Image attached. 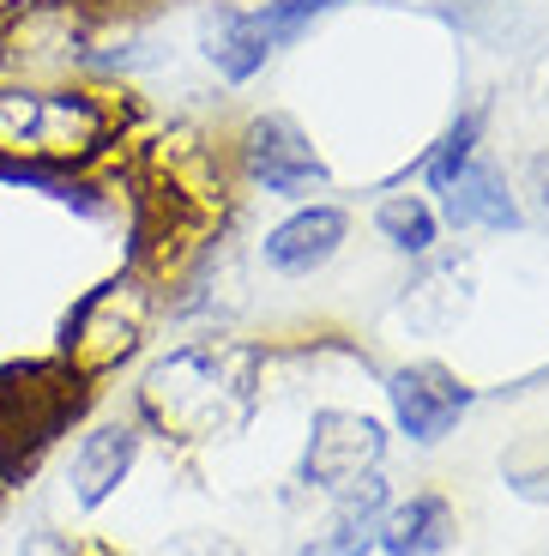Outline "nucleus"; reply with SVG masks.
Returning <instances> with one entry per match:
<instances>
[{
	"instance_id": "f257e3e1",
	"label": "nucleus",
	"mask_w": 549,
	"mask_h": 556,
	"mask_svg": "<svg viewBox=\"0 0 549 556\" xmlns=\"http://www.w3.org/2000/svg\"><path fill=\"white\" fill-rule=\"evenodd\" d=\"M127 134H133V103L122 85L0 73V181L49 194L61 176L110 169Z\"/></svg>"
},
{
	"instance_id": "f03ea898",
	"label": "nucleus",
	"mask_w": 549,
	"mask_h": 556,
	"mask_svg": "<svg viewBox=\"0 0 549 556\" xmlns=\"http://www.w3.org/2000/svg\"><path fill=\"white\" fill-rule=\"evenodd\" d=\"M266 345L235 333H200L157 351L133 381L139 430L164 447L200 454V447L235 442L266 405Z\"/></svg>"
},
{
	"instance_id": "7ed1b4c3",
	"label": "nucleus",
	"mask_w": 549,
	"mask_h": 556,
	"mask_svg": "<svg viewBox=\"0 0 549 556\" xmlns=\"http://www.w3.org/2000/svg\"><path fill=\"white\" fill-rule=\"evenodd\" d=\"M164 296L169 285L139 261H122L110 278H97L91 291L61 315V339H55V357L67 369H79L85 381H110L115 369L145 351L152 327L164 320Z\"/></svg>"
},
{
	"instance_id": "20e7f679",
	"label": "nucleus",
	"mask_w": 549,
	"mask_h": 556,
	"mask_svg": "<svg viewBox=\"0 0 549 556\" xmlns=\"http://www.w3.org/2000/svg\"><path fill=\"white\" fill-rule=\"evenodd\" d=\"M357 0H212L200 13V61L212 67V79L242 91L254 85L278 55H290L308 30H320L327 18H339Z\"/></svg>"
},
{
	"instance_id": "39448f33",
	"label": "nucleus",
	"mask_w": 549,
	"mask_h": 556,
	"mask_svg": "<svg viewBox=\"0 0 549 556\" xmlns=\"http://www.w3.org/2000/svg\"><path fill=\"white\" fill-rule=\"evenodd\" d=\"M85 405H91V381L61 357L7 363L0 369V472L13 484L30 478L37 459L85 417Z\"/></svg>"
},
{
	"instance_id": "423d86ee",
	"label": "nucleus",
	"mask_w": 549,
	"mask_h": 556,
	"mask_svg": "<svg viewBox=\"0 0 549 556\" xmlns=\"http://www.w3.org/2000/svg\"><path fill=\"white\" fill-rule=\"evenodd\" d=\"M103 0H13L0 7V73L7 79H85L103 30Z\"/></svg>"
},
{
	"instance_id": "0eeeda50",
	"label": "nucleus",
	"mask_w": 549,
	"mask_h": 556,
	"mask_svg": "<svg viewBox=\"0 0 549 556\" xmlns=\"http://www.w3.org/2000/svg\"><path fill=\"white\" fill-rule=\"evenodd\" d=\"M224 146H230L235 188H247V194L296 206V200H315L332 188V164L320 152V139L290 110H254Z\"/></svg>"
},
{
	"instance_id": "6e6552de",
	"label": "nucleus",
	"mask_w": 549,
	"mask_h": 556,
	"mask_svg": "<svg viewBox=\"0 0 549 556\" xmlns=\"http://www.w3.org/2000/svg\"><path fill=\"white\" fill-rule=\"evenodd\" d=\"M386 447H393V430H386L374 412H362V405H320V412L308 417L303 459H296V484H303L308 496L332 502L344 484L381 472Z\"/></svg>"
},
{
	"instance_id": "1a4fd4ad",
	"label": "nucleus",
	"mask_w": 549,
	"mask_h": 556,
	"mask_svg": "<svg viewBox=\"0 0 549 556\" xmlns=\"http://www.w3.org/2000/svg\"><path fill=\"white\" fill-rule=\"evenodd\" d=\"M381 393H386V430L405 435L411 447H441L477 405V388L435 357L393 363L381 376Z\"/></svg>"
},
{
	"instance_id": "9d476101",
	"label": "nucleus",
	"mask_w": 549,
	"mask_h": 556,
	"mask_svg": "<svg viewBox=\"0 0 549 556\" xmlns=\"http://www.w3.org/2000/svg\"><path fill=\"white\" fill-rule=\"evenodd\" d=\"M350 230H357L350 206H344V200L315 194V200H296L284 218L266 224L260 242H254V254H260V266L272 278L303 285V278H320L344 249H350Z\"/></svg>"
},
{
	"instance_id": "9b49d317",
	"label": "nucleus",
	"mask_w": 549,
	"mask_h": 556,
	"mask_svg": "<svg viewBox=\"0 0 549 556\" xmlns=\"http://www.w3.org/2000/svg\"><path fill=\"white\" fill-rule=\"evenodd\" d=\"M471 291H477V261L459 249H435L423 261H411V278L398 285L393 315L423 339L454 333L459 320L471 315Z\"/></svg>"
},
{
	"instance_id": "f8f14e48",
	"label": "nucleus",
	"mask_w": 549,
	"mask_h": 556,
	"mask_svg": "<svg viewBox=\"0 0 549 556\" xmlns=\"http://www.w3.org/2000/svg\"><path fill=\"white\" fill-rule=\"evenodd\" d=\"M139 454H145V430H139V417H103L91 430L73 442L67 454V502L79 515H97V508H110L122 496V484L133 478Z\"/></svg>"
},
{
	"instance_id": "ddd939ff",
	"label": "nucleus",
	"mask_w": 549,
	"mask_h": 556,
	"mask_svg": "<svg viewBox=\"0 0 549 556\" xmlns=\"http://www.w3.org/2000/svg\"><path fill=\"white\" fill-rule=\"evenodd\" d=\"M435 212H441L447 230H459V237H520L525 224H532L525 206H520L513 176L495 164L489 152H477L465 169H459V181L435 200Z\"/></svg>"
},
{
	"instance_id": "4468645a",
	"label": "nucleus",
	"mask_w": 549,
	"mask_h": 556,
	"mask_svg": "<svg viewBox=\"0 0 549 556\" xmlns=\"http://www.w3.org/2000/svg\"><path fill=\"white\" fill-rule=\"evenodd\" d=\"M459 544V508L441 490L393 496L374 520V556H447Z\"/></svg>"
},
{
	"instance_id": "2eb2a0df",
	"label": "nucleus",
	"mask_w": 549,
	"mask_h": 556,
	"mask_svg": "<svg viewBox=\"0 0 549 556\" xmlns=\"http://www.w3.org/2000/svg\"><path fill=\"white\" fill-rule=\"evenodd\" d=\"M477 152H489V103H459V110L447 115V127L417 152V164H405L386 188H405V181H411V188H423L429 200H441Z\"/></svg>"
},
{
	"instance_id": "dca6fc26",
	"label": "nucleus",
	"mask_w": 549,
	"mask_h": 556,
	"mask_svg": "<svg viewBox=\"0 0 549 556\" xmlns=\"http://www.w3.org/2000/svg\"><path fill=\"white\" fill-rule=\"evenodd\" d=\"M369 224H374V237H381V249L398 254V261H423V254H435L441 237H447V224H441L435 200H429L423 188H386V194L374 200Z\"/></svg>"
},
{
	"instance_id": "f3484780",
	"label": "nucleus",
	"mask_w": 549,
	"mask_h": 556,
	"mask_svg": "<svg viewBox=\"0 0 549 556\" xmlns=\"http://www.w3.org/2000/svg\"><path fill=\"white\" fill-rule=\"evenodd\" d=\"M501 484L513 490L532 508H549V435H520V442L501 454Z\"/></svg>"
},
{
	"instance_id": "a211bd4d",
	"label": "nucleus",
	"mask_w": 549,
	"mask_h": 556,
	"mask_svg": "<svg viewBox=\"0 0 549 556\" xmlns=\"http://www.w3.org/2000/svg\"><path fill=\"white\" fill-rule=\"evenodd\" d=\"M290 556H374V520H327V532Z\"/></svg>"
},
{
	"instance_id": "6ab92c4d",
	"label": "nucleus",
	"mask_w": 549,
	"mask_h": 556,
	"mask_svg": "<svg viewBox=\"0 0 549 556\" xmlns=\"http://www.w3.org/2000/svg\"><path fill=\"white\" fill-rule=\"evenodd\" d=\"M520 206H525V218L532 224H544L549 230V146H537V152H525V164H520Z\"/></svg>"
},
{
	"instance_id": "aec40b11",
	"label": "nucleus",
	"mask_w": 549,
	"mask_h": 556,
	"mask_svg": "<svg viewBox=\"0 0 549 556\" xmlns=\"http://www.w3.org/2000/svg\"><path fill=\"white\" fill-rule=\"evenodd\" d=\"M18 556H91V544L67 539V532H55V527H37L25 544H18Z\"/></svg>"
},
{
	"instance_id": "412c9836",
	"label": "nucleus",
	"mask_w": 549,
	"mask_h": 556,
	"mask_svg": "<svg viewBox=\"0 0 549 556\" xmlns=\"http://www.w3.org/2000/svg\"><path fill=\"white\" fill-rule=\"evenodd\" d=\"M152 556H242L230 539H212V532H200V539H169L164 551H152Z\"/></svg>"
},
{
	"instance_id": "4be33fe9",
	"label": "nucleus",
	"mask_w": 549,
	"mask_h": 556,
	"mask_svg": "<svg viewBox=\"0 0 549 556\" xmlns=\"http://www.w3.org/2000/svg\"><path fill=\"white\" fill-rule=\"evenodd\" d=\"M7 490H13V478H7V472H0V496H7Z\"/></svg>"
},
{
	"instance_id": "5701e85b",
	"label": "nucleus",
	"mask_w": 549,
	"mask_h": 556,
	"mask_svg": "<svg viewBox=\"0 0 549 556\" xmlns=\"http://www.w3.org/2000/svg\"><path fill=\"white\" fill-rule=\"evenodd\" d=\"M0 7H13V0H0Z\"/></svg>"
}]
</instances>
